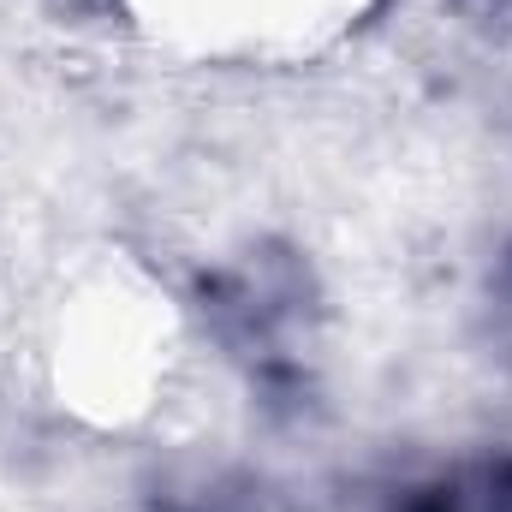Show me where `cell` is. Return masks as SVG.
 Instances as JSON below:
<instances>
[{"label": "cell", "instance_id": "obj_3", "mask_svg": "<svg viewBox=\"0 0 512 512\" xmlns=\"http://www.w3.org/2000/svg\"><path fill=\"white\" fill-rule=\"evenodd\" d=\"M471 507H477V512H512V459H495V465L483 471V483H477Z\"/></svg>", "mask_w": 512, "mask_h": 512}, {"label": "cell", "instance_id": "obj_2", "mask_svg": "<svg viewBox=\"0 0 512 512\" xmlns=\"http://www.w3.org/2000/svg\"><path fill=\"white\" fill-rule=\"evenodd\" d=\"M393 512H477V507L459 483H429V489H411Z\"/></svg>", "mask_w": 512, "mask_h": 512}, {"label": "cell", "instance_id": "obj_1", "mask_svg": "<svg viewBox=\"0 0 512 512\" xmlns=\"http://www.w3.org/2000/svg\"><path fill=\"white\" fill-rule=\"evenodd\" d=\"M489 334H495V346L512 358V251L489 274Z\"/></svg>", "mask_w": 512, "mask_h": 512}, {"label": "cell", "instance_id": "obj_4", "mask_svg": "<svg viewBox=\"0 0 512 512\" xmlns=\"http://www.w3.org/2000/svg\"><path fill=\"white\" fill-rule=\"evenodd\" d=\"M477 12H512V0H471Z\"/></svg>", "mask_w": 512, "mask_h": 512}]
</instances>
